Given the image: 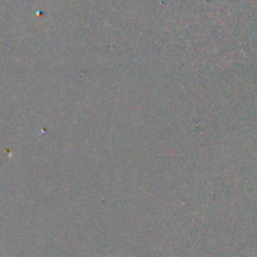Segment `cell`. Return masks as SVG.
<instances>
[]
</instances>
